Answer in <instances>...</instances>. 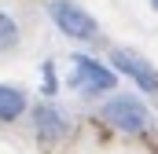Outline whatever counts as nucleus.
<instances>
[{"label":"nucleus","mask_w":158,"mask_h":154,"mask_svg":"<svg viewBox=\"0 0 158 154\" xmlns=\"http://www.w3.org/2000/svg\"><path fill=\"white\" fill-rule=\"evenodd\" d=\"M99 114H103L107 125H114L118 132H129V136H140V132H147V125H151V110H147L136 95H110Z\"/></svg>","instance_id":"nucleus-1"},{"label":"nucleus","mask_w":158,"mask_h":154,"mask_svg":"<svg viewBox=\"0 0 158 154\" xmlns=\"http://www.w3.org/2000/svg\"><path fill=\"white\" fill-rule=\"evenodd\" d=\"M48 15H52L55 30H63L70 40H96L99 37L96 18L74 0H48Z\"/></svg>","instance_id":"nucleus-2"},{"label":"nucleus","mask_w":158,"mask_h":154,"mask_svg":"<svg viewBox=\"0 0 158 154\" xmlns=\"http://www.w3.org/2000/svg\"><path fill=\"white\" fill-rule=\"evenodd\" d=\"M70 84L81 88V92L99 95V92H114V88H118V74H114V66H103V63H96V59H88V55H74Z\"/></svg>","instance_id":"nucleus-3"},{"label":"nucleus","mask_w":158,"mask_h":154,"mask_svg":"<svg viewBox=\"0 0 158 154\" xmlns=\"http://www.w3.org/2000/svg\"><path fill=\"white\" fill-rule=\"evenodd\" d=\"M110 66H114L118 74H125L136 88H143L147 95L158 92V70L143 59V55H136V51H129V48H114V51H110Z\"/></svg>","instance_id":"nucleus-4"},{"label":"nucleus","mask_w":158,"mask_h":154,"mask_svg":"<svg viewBox=\"0 0 158 154\" xmlns=\"http://www.w3.org/2000/svg\"><path fill=\"white\" fill-rule=\"evenodd\" d=\"M33 132H37V140L44 143V147L59 143V140L66 136V117H63V110L52 107V103L33 107Z\"/></svg>","instance_id":"nucleus-5"},{"label":"nucleus","mask_w":158,"mask_h":154,"mask_svg":"<svg viewBox=\"0 0 158 154\" xmlns=\"http://www.w3.org/2000/svg\"><path fill=\"white\" fill-rule=\"evenodd\" d=\"M26 114V95L11 84H0V121H19Z\"/></svg>","instance_id":"nucleus-6"},{"label":"nucleus","mask_w":158,"mask_h":154,"mask_svg":"<svg viewBox=\"0 0 158 154\" xmlns=\"http://www.w3.org/2000/svg\"><path fill=\"white\" fill-rule=\"evenodd\" d=\"M15 44H19V26H15L11 15L0 11V51H11Z\"/></svg>","instance_id":"nucleus-7"},{"label":"nucleus","mask_w":158,"mask_h":154,"mask_svg":"<svg viewBox=\"0 0 158 154\" xmlns=\"http://www.w3.org/2000/svg\"><path fill=\"white\" fill-rule=\"evenodd\" d=\"M55 92V77H52V66H44V95Z\"/></svg>","instance_id":"nucleus-8"},{"label":"nucleus","mask_w":158,"mask_h":154,"mask_svg":"<svg viewBox=\"0 0 158 154\" xmlns=\"http://www.w3.org/2000/svg\"><path fill=\"white\" fill-rule=\"evenodd\" d=\"M151 7H155V11H158V0H151Z\"/></svg>","instance_id":"nucleus-9"}]
</instances>
